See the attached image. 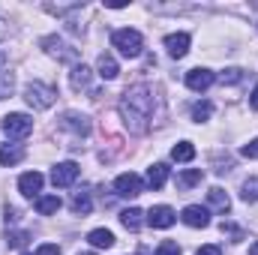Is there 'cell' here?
Masks as SVG:
<instances>
[{"label":"cell","mask_w":258,"mask_h":255,"mask_svg":"<svg viewBox=\"0 0 258 255\" xmlns=\"http://www.w3.org/2000/svg\"><path fill=\"white\" fill-rule=\"evenodd\" d=\"M165 180H168V165H165V162H153V165L147 168L144 186H147V189H162Z\"/></svg>","instance_id":"4fadbf2b"},{"label":"cell","mask_w":258,"mask_h":255,"mask_svg":"<svg viewBox=\"0 0 258 255\" xmlns=\"http://www.w3.org/2000/svg\"><path fill=\"white\" fill-rule=\"evenodd\" d=\"M45 9H48V12H54V15H66V12L81 9V6H78V3H45Z\"/></svg>","instance_id":"f1b7e54d"},{"label":"cell","mask_w":258,"mask_h":255,"mask_svg":"<svg viewBox=\"0 0 258 255\" xmlns=\"http://www.w3.org/2000/svg\"><path fill=\"white\" fill-rule=\"evenodd\" d=\"M27 243V231H12L6 234V246H24Z\"/></svg>","instance_id":"4dcf8cb0"},{"label":"cell","mask_w":258,"mask_h":255,"mask_svg":"<svg viewBox=\"0 0 258 255\" xmlns=\"http://www.w3.org/2000/svg\"><path fill=\"white\" fill-rule=\"evenodd\" d=\"M93 210V198H90V192L81 189L72 195V213H81V216H87Z\"/></svg>","instance_id":"44dd1931"},{"label":"cell","mask_w":258,"mask_h":255,"mask_svg":"<svg viewBox=\"0 0 258 255\" xmlns=\"http://www.w3.org/2000/svg\"><path fill=\"white\" fill-rule=\"evenodd\" d=\"M174 219H177V213L168 204H156L147 210V225H153V228H171Z\"/></svg>","instance_id":"52a82bcc"},{"label":"cell","mask_w":258,"mask_h":255,"mask_svg":"<svg viewBox=\"0 0 258 255\" xmlns=\"http://www.w3.org/2000/svg\"><path fill=\"white\" fill-rule=\"evenodd\" d=\"M87 240H90V246H96V249H111V246H114V234H111L108 228H93V231L87 234Z\"/></svg>","instance_id":"ffe728a7"},{"label":"cell","mask_w":258,"mask_h":255,"mask_svg":"<svg viewBox=\"0 0 258 255\" xmlns=\"http://www.w3.org/2000/svg\"><path fill=\"white\" fill-rule=\"evenodd\" d=\"M138 255H144V252H138Z\"/></svg>","instance_id":"60d3db41"},{"label":"cell","mask_w":258,"mask_h":255,"mask_svg":"<svg viewBox=\"0 0 258 255\" xmlns=\"http://www.w3.org/2000/svg\"><path fill=\"white\" fill-rule=\"evenodd\" d=\"M78 180V165L75 162H57L51 168V183L54 186H72Z\"/></svg>","instance_id":"30bf717a"},{"label":"cell","mask_w":258,"mask_h":255,"mask_svg":"<svg viewBox=\"0 0 258 255\" xmlns=\"http://www.w3.org/2000/svg\"><path fill=\"white\" fill-rule=\"evenodd\" d=\"M207 201H210V207L219 210V213H228V210H231V198H228V192L222 189V186H213V189L207 192Z\"/></svg>","instance_id":"ac0fdd59"},{"label":"cell","mask_w":258,"mask_h":255,"mask_svg":"<svg viewBox=\"0 0 258 255\" xmlns=\"http://www.w3.org/2000/svg\"><path fill=\"white\" fill-rule=\"evenodd\" d=\"M120 222H123V228H126V231H138V228H141V222H144V213H141L138 207H129V210L120 213Z\"/></svg>","instance_id":"7402d4cb"},{"label":"cell","mask_w":258,"mask_h":255,"mask_svg":"<svg viewBox=\"0 0 258 255\" xmlns=\"http://www.w3.org/2000/svg\"><path fill=\"white\" fill-rule=\"evenodd\" d=\"M24 159V147L21 144H0V165H18Z\"/></svg>","instance_id":"e0dca14e"},{"label":"cell","mask_w":258,"mask_h":255,"mask_svg":"<svg viewBox=\"0 0 258 255\" xmlns=\"http://www.w3.org/2000/svg\"><path fill=\"white\" fill-rule=\"evenodd\" d=\"M78 255H93V252H78Z\"/></svg>","instance_id":"f35d334b"},{"label":"cell","mask_w":258,"mask_h":255,"mask_svg":"<svg viewBox=\"0 0 258 255\" xmlns=\"http://www.w3.org/2000/svg\"><path fill=\"white\" fill-rule=\"evenodd\" d=\"M63 207V201L57 198V195H39L36 198V213L39 216H51V213H57Z\"/></svg>","instance_id":"d6986e66"},{"label":"cell","mask_w":258,"mask_h":255,"mask_svg":"<svg viewBox=\"0 0 258 255\" xmlns=\"http://www.w3.org/2000/svg\"><path fill=\"white\" fill-rule=\"evenodd\" d=\"M117 72H120L117 60H114L108 51H102V54H99V60H96V75H99V78H105V81H114V78H117Z\"/></svg>","instance_id":"2e32d148"},{"label":"cell","mask_w":258,"mask_h":255,"mask_svg":"<svg viewBox=\"0 0 258 255\" xmlns=\"http://www.w3.org/2000/svg\"><path fill=\"white\" fill-rule=\"evenodd\" d=\"M42 183H45V177H42L39 171H24V174L18 177V189H21L24 198H39Z\"/></svg>","instance_id":"9c48e42d"},{"label":"cell","mask_w":258,"mask_h":255,"mask_svg":"<svg viewBox=\"0 0 258 255\" xmlns=\"http://www.w3.org/2000/svg\"><path fill=\"white\" fill-rule=\"evenodd\" d=\"M24 255H30V252H24Z\"/></svg>","instance_id":"ab89813d"},{"label":"cell","mask_w":258,"mask_h":255,"mask_svg":"<svg viewBox=\"0 0 258 255\" xmlns=\"http://www.w3.org/2000/svg\"><path fill=\"white\" fill-rule=\"evenodd\" d=\"M213 81H216V72H210V69H204V66H198V69H189V72H186V87L195 90V93H204Z\"/></svg>","instance_id":"ba28073f"},{"label":"cell","mask_w":258,"mask_h":255,"mask_svg":"<svg viewBox=\"0 0 258 255\" xmlns=\"http://www.w3.org/2000/svg\"><path fill=\"white\" fill-rule=\"evenodd\" d=\"M60 126L75 132V135H90V117H84L78 111H66L63 117H60Z\"/></svg>","instance_id":"7c38bea8"},{"label":"cell","mask_w":258,"mask_h":255,"mask_svg":"<svg viewBox=\"0 0 258 255\" xmlns=\"http://www.w3.org/2000/svg\"><path fill=\"white\" fill-rule=\"evenodd\" d=\"M90 81H93V72L87 69L84 63H75L72 66V72H69V84H72V90H90Z\"/></svg>","instance_id":"5bb4252c"},{"label":"cell","mask_w":258,"mask_h":255,"mask_svg":"<svg viewBox=\"0 0 258 255\" xmlns=\"http://www.w3.org/2000/svg\"><path fill=\"white\" fill-rule=\"evenodd\" d=\"M141 189H144V183H141V177L132 174V171L117 174V180H114V192H117L120 198H135V195H141Z\"/></svg>","instance_id":"8992f818"},{"label":"cell","mask_w":258,"mask_h":255,"mask_svg":"<svg viewBox=\"0 0 258 255\" xmlns=\"http://www.w3.org/2000/svg\"><path fill=\"white\" fill-rule=\"evenodd\" d=\"M111 45H114L123 57H138V54L144 51V36H141L138 30H132V27H123V30H114Z\"/></svg>","instance_id":"3957f363"},{"label":"cell","mask_w":258,"mask_h":255,"mask_svg":"<svg viewBox=\"0 0 258 255\" xmlns=\"http://www.w3.org/2000/svg\"><path fill=\"white\" fill-rule=\"evenodd\" d=\"M249 105L258 111V84H255V90H252V96H249Z\"/></svg>","instance_id":"e575fe53"},{"label":"cell","mask_w":258,"mask_h":255,"mask_svg":"<svg viewBox=\"0 0 258 255\" xmlns=\"http://www.w3.org/2000/svg\"><path fill=\"white\" fill-rule=\"evenodd\" d=\"M3 36H6V21L0 18V39H3Z\"/></svg>","instance_id":"d590c367"},{"label":"cell","mask_w":258,"mask_h":255,"mask_svg":"<svg viewBox=\"0 0 258 255\" xmlns=\"http://www.w3.org/2000/svg\"><path fill=\"white\" fill-rule=\"evenodd\" d=\"M3 60H6V57H3V54H0V69H3Z\"/></svg>","instance_id":"74e56055"},{"label":"cell","mask_w":258,"mask_h":255,"mask_svg":"<svg viewBox=\"0 0 258 255\" xmlns=\"http://www.w3.org/2000/svg\"><path fill=\"white\" fill-rule=\"evenodd\" d=\"M156 255H180V246H177L174 240H162V243L156 246Z\"/></svg>","instance_id":"f546056e"},{"label":"cell","mask_w":258,"mask_h":255,"mask_svg":"<svg viewBox=\"0 0 258 255\" xmlns=\"http://www.w3.org/2000/svg\"><path fill=\"white\" fill-rule=\"evenodd\" d=\"M210 114H213V102L204 99V102H195L192 105V120H198V123L201 120H210Z\"/></svg>","instance_id":"484cf974"},{"label":"cell","mask_w":258,"mask_h":255,"mask_svg":"<svg viewBox=\"0 0 258 255\" xmlns=\"http://www.w3.org/2000/svg\"><path fill=\"white\" fill-rule=\"evenodd\" d=\"M12 87H15V75L9 69H0V99L12 96Z\"/></svg>","instance_id":"d4e9b609"},{"label":"cell","mask_w":258,"mask_h":255,"mask_svg":"<svg viewBox=\"0 0 258 255\" xmlns=\"http://www.w3.org/2000/svg\"><path fill=\"white\" fill-rule=\"evenodd\" d=\"M180 219H183L189 228H207V225H210V213H207V207H201V204H189V207H183Z\"/></svg>","instance_id":"8fae6325"},{"label":"cell","mask_w":258,"mask_h":255,"mask_svg":"<svg viewBox=\"0 0 258 255\" xmlns=\"http://www.w3.org/2000/svg\"><path fill=\"white\" fill-rule=\"evenodd\" d=\"M219 81H222V84H237V81H243V69H237V66H228V69H222Z\"/></svg>","instance_id":"83f0119b"},{"label":"cell","mask_w":258,"mask_h":255,"mask_svg":"<svg viewBox=\"0 0 258 255\" xmlns=\"http://www.w3.org/2000/svg\"><path fill=\"white\" fill-rule=\"evenodd\" d=\"M3 132L9 135V138H27L30 132H33V117H27V114H6L3 117Z\"/></svg>","instance_id":"277c9868"},{"label":"cell","mask_w":258,"mask_h":255,"mask_svg":"<svg viewBox=\"0 0 258 255\" xmlns=\"http://www.w3.org/2000/svg\"><path fill=\"white\" fill-rule=\"evenodd\" d=\"M165 48H168V54L174 60H180L189 51V33H171V36H165Z\"/></svg>","instance_id":"9a60e30c"},{"label":"cell","mask_w":258,"mask_h":255,"mask_svg":"<svg viewBox=\"0 0 258 255\" xmlns=\"http://www.w3.org/2000/svg\"><path fill=\"white\" fill-rule=\"evenodd\" d=\"M195 255H222V249H219L216 243H210V246H201V249H198Z\"/></svg>","instance_id":"836d02e7"},{"label":"cell","mask_w":258,"mask_h":255,"mask_svg":"<svg viewBox=\"0 0 258 255\" xmlns=\"http://www.w3.org/2000/svg\"><path fill=\"white\" fill-rule=\"evenodd\" d=\"M24 99L33 111H45L57 102V87H51L45 81H30V84H24Z\"/></svg>","instance_id":"7a4b0ae2"},{"label":"cell","mask_w":258,"mask_h":255,"mask_svg":"<svg viewBox=\"0 0 258 255\" xmlns=\"http://www.w3.org/2000/svg\"><path fill=\"white\" fill-rule=\"evenodd\" d=\"M201 177H204L201 168H189V171L177 174V189H192L195 183H201Z\"/></svg>","instance_id":"cb8c5ba5"},{"label":"cell","mask_w":258,"mask_h":255,"mask_svg":"<svg viewBox=\"0 0 258 255\" xmlns=\"http://www.w3.org/2000/svg\"><path fill=\"white\" fill-rule=\"evenodd\" d=\"M240 156H246V159H258V138H252L249 144L240 147Z\"/></svg>","instance_id":"1f68e13d"},{"label":"cell","mask_w":258,"mask_h":255,"mask_svg":"<svg viewBox=\"0 0 258 255\" xmlns=\"http://www.w3.org/2000/svg\"><path fill=\"white\" fill-rule=\"evenodd\" d=\"M42 48H45V54H51V57H57V60H63V63L78 60V48H72L69 42L60 39V36H45V39H42Z\"/></svg>","instance_id":"5b68a950"},{"label":"cell","mask_w":258,"mask_h":255,"mask_svg":"<svg viewBox=\"0 0 258 255\" xmlns=\"http://www.w3.org/2000/svg\"><path fill=\"white\" fill-rule=\"evenodd\" d=\"M249 255H258V240L252 243V246H249Z\"/></svg>","instance_id":"8d00e7d4"},{"label":"cell","mask_w":258,"mask_h":255,"mask_svg":"<svg viewBox=\"0 0 258 255\" xmlns=\"http://www.w3.org/2000/svg\"><path fill=\"white\" fill-rule=\"evenodd\" d=\"M153 108H156V90L150 84H132L117 105L129 132H147V120L153 117Z\"/></svg>","instance_id":"6da1fadb"},{"label":"cell","mask_w":258,"mask_h":255,"mask_svg":"<svg viewBox=\"0 0 258 255\" xmlns=\"http://www.w3.org/2000/svg\"><path fill=\"white\" fill-rule=\"evenodd\" d=\"M192 156H195L192 141H177V144L171 147V159H174V162H189Z\"/></svg>","instance_id":"603a6c76"},{"label":"cell","mask_w":258,"mask_h":255,"mask_svg":"<svg viewBox=\"0 0 258 255\" xmlns=\"http://www.w3.org/2000/svg\"><path fill=\"white\" fill-rule=\"evenodd\" d=\"M240 198H243L246 204L258 201V177H249V180L243 183V192H240Z\"/></svg>","instance_id":"4316f807"},{"label":"cell","mask_w":258,"mask_h":255,"mask_svg":"<svg viewBox=\"0 0 258 255\" xmlns=\"http://www.w3.org/2000/svg\"><path fill=\"white\" fill-rule=\"evenodd\" d=\"M33 255H60V246H57V243H42Z\"/></svg>","instance_id":"d6a6232c"}]
</instances>
